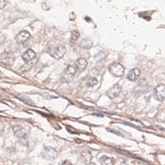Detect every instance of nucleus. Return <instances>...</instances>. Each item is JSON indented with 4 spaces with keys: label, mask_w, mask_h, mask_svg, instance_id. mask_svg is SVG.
Segmentation results:
<instances>
[{
    "label": "nucleus",
    "mask_w": 165,
    "mask_h": 165,
    "mask_svg": "<svg viewBox=\"0 0 165 165\" xmlns=\"http://www.w3.org/2000/svg\"><path fill=\"white\" fill-rule=\"evenodd\" d=\"M75 73H76V67L74 66H68L61 76V82H72L75 78Z\"/></svg>",
    "instance_id": "1"
},
{
    "label": "nucleus",
    "mask_w": 165,
    "mask_h": 165,
    "mask_svg": "<svg viewBox=\"0 0 165 165\" xmlns=\"http://www.w3.org/2000/svg\"><path fill=\"white\" fill-rule=\"evenodd\" d=\"M6 6V0H0V9H3Z\"/></svg>",
    "instance_id": "24"
},
{
    "label": "nucleus",
    "mask_w": 165,
    "mask_h": 165,
    "mask_svg": "<svg viewBox=\"0 0 165 165\" xmlns=\"http://www.w3.org/2000/svg\"><path fill=\"white\" fill-rule=\"evenodd\" d=\"M154 97L155 100L161 101L165 99V85H158L154 91Z\"/></svg>",
    "instance_id": "5"
},
{
    "label": "nucleus",
    "mask_w": 165,
    "mask_h": 165,
    "mask_svg": "<svg viewBox=\"0 0 165 165\" xmlns=\"http://www.w3.org/2000/svg\"><path fill=\"white\" fill-rule=\"evenodd\" d=\"M140 74H141V72L138 68H133L132 70H130L128 72V74L127 75V78L131 82H135L139 78Z\"/></svg>",
    "instance_id": "11"
},
{
    "label": "nucleus",
    "mask_w": 165,
    "mask_h": 165,
    "mask_svg": "<svg viewBox=\"0 0 165 165\" xmlns=\"http://www.w3.org/2000/svg\"><path fill=\"white\" fill-rule=\"evenodd\" d=\"M35 56H36V54H35V52L32 50H27L22 55V58L24 59V61L27 62V61H30V60L35 58Z\"/></svg>",
    "instance_id": "16"
},
{
    "label": "nucleus",
    "mask_w": 165,
    "mask_h": 165,
    "mask_svg": "<svg viewBox=\"0 0 165 165\" xmlns=\"http://www.w3.org/2000/svg\"><path fill=\"white\" fill-rule=\"evenodd\" d=\"M80 37V34L77 31H73L71 32V37H70V43L71 45H74L75 42H76V40L79 39Z\"/></svg>",
    "instance_id": "18"
},
{
    "label": "nucleus",
    "mask_w": 165,
    "mask_h": 165,
    "mask_svg": "<svg viewBox=\"0 0 165 165\" xmlns=\"http://www.w3.org/2000/svg\"><path fill=\"white\" fill-rule=\"evenodd\" d=\"M147 89H148L147 82H146V80L143 79V80H141V81L138 82L137 85L135 87L134 92H135V93H136V95H139V94L144 93H146V92L147 91Z\"/></svg>",
    "instance_id": "8"
},
{
    "label": "nucleus",
    "mask_w": 165,
    "mask_h": 165,
    "mask_svg": "<svg viewBox=\"0 0 165 165\" xmlns=\"http://www.w3.org/2000/svg\"><path fill=\"white\" fill-rule=\"evenodd\" d=\"M82 160H84V161L85 163H90L91 160H92V154L90 152H84L82 154Z\"/></svg>",
    "instance_id": "19"
},
{
    "label": "nucleus",
    "mask_w": 165,
    "mask_h": 165,
    "mask_svg": "<svg viewBox=\"0 0 165 165\" xmlns=\"http://www.w3.org/2000/svg\"><path fill=\"white\" fill-rule=\"evenodd\" d=\"M82 85L87 86V87H93L94 85H96L98 84V80L94 77L92 76H86L85 78H82Z\"/></svg>",
    "instance_id": "10"
},
{
    "label": "nucleus",
    "mask_w": 165,
    "mask_h": 165,
    "mask_svg": "<svg viewBox=\"0 0 165 165\" xmlns=\"http://www.w3.org/2000/svg\"><path fill=\"white\" fill-rule=\"evenodd\" d=\"M100 162L101 165H113L114 160L110 157H108L106 155H103L100 159Z\"/></svg>",
    "instance_id": "17"
},
{
    "label": "nucleus",
    "mask_w": 165,
    "mask_h": 165,
    "mask_svg": "<svg viewBox=\"0 0 165 165\" xmlns=\"http://www.w3.org/2000/svg\"><path fill=\"white\" fill-rule=\"evenodd\" d=\"M13 132L14 134V136L16 137H23L24 136H26V131L24 128H23L22 127H20V126H14L13 127Z\"/></svg>",
    "instance_id": "12"
},
{
    "label": "nucleus",
    "mask_w": 165,
    "mask_h": 165,
    "mask_svg": "<svg viewBox=\"0 0 165 165\" xmlns=\"http://www.w3.org/2000/svg\"><path fill=\"white\" fill-rule=\"evenodd\" d=\"M109 71L115 77H121L125 72V68L119 63H113L109 67Z\"/></svg>",
    "instance_id": "2"
},
{
    "label": "nucleus",
    "mask_w": 165,
    "mask_h": 165,
    "mask_svg": "<svg viewBox=\"0 0 165 165\" xmlns=\"http://www.w3.org/2000/svg\"><path fill=\"white\" fill-rule=\"evenodd\" d=\"M93 40L89 38H85L84 39H82L80 46L82 50H90L93 47Z\"/></svg>",
    "instance_id": "15"
},
{
    "label": "nucleus",
    "mask_w": 165,
    "mask_h": 165,
    "mask_svg": "<svg viewBox=\"0 0 165 165\" xmlns=\"http://www.w3.org/2000/svg\"><path fill=\"white\" fill-rule=\"evenodd\" d=\"M62 165H72V163L69 161H65L63 163H62Z\"/></svg>",
    "instance_id": "26"
},
{
    "label": "nucleus",
    "mask_w": 165,
    "mask_h": 165,
    "mask_svg": "<svg viewBox=\"0 0 165 165\" xmlns=\"http://www.w3.org/2000/svg\"><path fill=\"white\" fill-rule=\"evenodd\" d=\"M88 165H96V164H95V163H93V162H90Z\"/></svg>",
    "instance_id": "27"
},
{
    "label": "nucleus",
    "mask_w": 165,
    "mask_h": 165,
    "mask_svg": "<svg viewBox=\"0 0 165 165\" xmlns=\"http://www.w3.org/2000/svg\"><path fill=\"white\" fill-rule=\"evenodd\" d=\"M113 165H128V164H127L125 161H124L123 160H121V159H118V160H116V161H114Z\"/></svg>",
    "instance_id": "21"
},
{
    "label": "nucleus",
    "mask_w": 165,
    "mask_h": 165,
    "mask_svg": "<svg viewBox=\"0 0 165 165\" xmlns=\"http://www.w3.org/2000/svg\"><path fill=\"white\" fill-rule=\"evenodd\" d=\"M19 143L22 144L24 146H28V143H29V140H28V137L26 136L21 137L20 140H19Z\"/></svg>",
    "instance_id": "20"
},
{
    "label": "nucleus",
    "mask_w": 165,
    "mask_h": 165,
    "mask_svg": "<svg viewBox=\"0 0 165 165\" xmlns=\"http://www.w3.org/2000/svg\"><path fill=\"white\" fill-rule=\"evenodd\" d=\"M104 56H105V54H104V53H103V52H100V53H99V55H98V56L96 55V56H95L94 57H95V58H96L97 60H100V58L104 57Z\"/></svg>",
    "instance_id": "23"
},
{
    "label": "nucleus",
    "mask_w": 165,
    "mask_h": 165,
    "mask_svg": "<svg viewBox=\"0 0 165 165\" xmlns=\"http://www.w3.org/2000/svg\"><path fill=\"white\" fill-rule=\"evenodd\" d=\"M66 52H67V49L64 46H57L56 48H50L49 50L50 55L56 59H59L61 57H63Z\"/></svg>",
    "instance_id": "3"
},
{
    "label": "nucleus",
    "mask_w": 165,
    "mask_h": 165,
    "mask_svg": "<svg viewBox=\"0 0 165 165\" xmlns=\"http://www.w3.org/2000/svg\"><path fill=\"white\" fill-rule=\"evenodd\" d=\"M4 131H5V128H4V127H3L2 125H0V136H1L3 135Z\"/></svg>",
    "instance_id": "25"
},
{
    "label": "nucleus",
    "mask_w": 165,
    "mask_h": 165,
    "mask_svg": "<svg viewBox=\"0 0 165 165\" xmlns=\"http://www.w3.org/2000/svg\"><path fill=\"white\" fill-rule=\"evenodd\" d=\"M5 39H6V35L2 32H0V45L5 42Z\"/></svg>",
    "instance_id": "22"
},
{
    "label": "nucleus",
    "mask_w": 165,
    "mask_h": 165,
    "mask_svg": "<svg viewBox=\"0 0 165 165\" xmlns=\"http://www.w3.org/2000/svg\"><path fill=\"white\" fill-rule=\"evenodd\" d=\"M41 157L45 160H49V161H53L57 157V152L52 148V147H44V149L41 152Z\"/></svg>",
    "instance_id": "4"
},
{
    "label": "nucleus",
    "mask_w": 165,
    "mask_h": 165,
    "mask_svg": "<svg viewBox=\"0 0 165 165\" xmlns=\"http://www.w3.org/2000/svg\"><path fill=\"white\" fill-rule=\"evenodd\" d=\"M87 67V61L85 58H78L75 62V67L78 71H82Z\"/></svg>",
    "instance_id": "13"
},
{
    "label": "nucleus",
    "mask_w": 165,
    "mask_h": 165,
    "mask_svg": "<svg viewBox=\"0 0 165 165\" xmlns=\"http://www.w3.org/2000/svg\"><path fill=\"white\" fill-rule=\"evenodd\" d=\"M121 92H122L121 86L118 85H113V86L107 92V96H108L110 99L114 100V99L118 98V97L120 95Z\"/></svg>",
    "instance_id": "7"
},
{
    "label": "nucleus",
    "mask_w": 165,
    "mask_h": 165,
    "mask_svg": "<svg viewBox=\"0 0 165 165\" xmlns=\"http://www.w3.org/2000/svg\"><path fill=\"white\" fill-rule=\"evenodd\" d=\"M0 62L6 66H13L14 63V56L11 53L5 52L0 55Z\"/></svg>",
    "instance_id": "6"
},
{
    "label": "nucleus",
    "mask_w": 165,
    "mask_h": 165,
    "mask_svg": "<svg viewBox=\"0 0 165 165\" xmlns=\"http://www.w3.org/2000/svg\"><path fill=\"white\" fill-rule=\"evenodd\" d=\"M36 63H37V58L35 57V58H33V59H32V60H30V61L25 62V64L21 67V70H22L23 72L28 71V70H30L31 68H32V67L35 66Z\"/></svg>",
    "instance_id": "14"
},
{
    "label": "nucleus",
    "mask_w": 165,
    "mask_h": 165,
    "mask_svg": "<svg viewBox=\"0 0 165 165\" xmlns=\"http://www.w3.org/2000/svg\"><path fill=\"white\" fill-rule=\"evenodd\" d=\"M30 37H31V34H30L29 32H27V31H22V32H20L16 35L15 39H16V41H17L18 43H24V42H25L26 40H28L30 39Z\"/></svg>",
    "instance_id": "9"
}]
</instances>
